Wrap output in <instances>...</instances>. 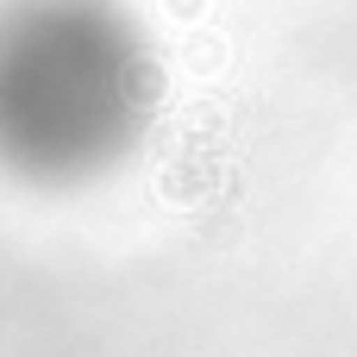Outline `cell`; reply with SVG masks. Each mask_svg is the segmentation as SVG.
<instances>
[{
    "label": "cell",
    "mask_w": 357,
    "mask_h": 357,
    "mask_svg": "<svg viewBox=\"0 0 357 357\" xmlns=\"http://www.w3.org/2000/svg\"><path fill=\"white\" fill-rule=\"evenodd\" d=\"M151 107V63L107 0H13L0 13V163L38 182L113 163Z\"/></svg>",
    "instance_id": "obj_1"
}]
</instances>
